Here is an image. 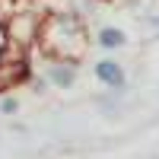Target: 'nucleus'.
Returning <instances> with one entry per match:
<instances>
[{"instance_id": "obj_1", "label": "nucleus", "mask_w": 159, "mask_h": 159, "mask_svg": "<svg viewBox=\"0 0 159 159\" xmlns=\"http://www.w3.org/2000/svg\"><path fill=\"white\" fill-rule=\"evenodd\" d=\"M35 45L42 48L48 57H61V61L80 64V61H83V54H86V48H89L86 25H83V19H80L73 10L42 16Z\"/></svg>"}, {"instance_id": "obj_2", "label": "nucleus", "mask_w": 159, "mask_h": 159, "mask_svg": "<svg viewBox=\"0 0 159 159\" xmlns=\"http://www.w3.org/2000/svg\"><path fill=\"white\" fill-rule=\"evenodd\" d=\"M32 76V61H29V51L7 42L3 54H0V96L10 89H16L22 83H29Z\"/></svg>"}, {"instance_id": "obj_3", "label": "nucleus", "mask_w": 159, "mask_h": 159, "mask_svg": "<svg viewBox=\"0 0 159 159\" xmlns=\"http://www.w3.org/2000/svg\"><path fill=\"white\" fill-rule=\"evenodd\" d=\"M38 22H42L38 13H13V16L3 22L7 42L19 45V48H25V51H32V48H35V38H38Z\"/></svg>"}, {"instance_id": "obj_4", "label": "nucleus", "mask_w": 159, "mask_h": 159, "mask_svg": "<svg viewBox=\"0 0 159 159\" xmlns=\"http://www.w3.org/2000/svg\"><path fill=\"white\" fill-rule=\"evenodd\" d=\"M92 76H96L99 83L111 92V96H121V92L127 89V73H124V67H121L115 57L96 61V64H92Z\"/></svg>"}, {"instance_id": "obj_5", "label": "nucleus", "mask_w": 159, "mask_h": 159, "mask_svg": "<svg viewBox=\"0 0 159 159\" xmlns=\"http://www.w3.org/2000/svg\"><path fill=\"white\" fill-rule=\"evenodd\" d=\"M45 80H48V86H54V89H73L76 80H80V64L61 61V57H48Z\"/></svg>"}, {"instance_id": "obj_6", "label": "nucleus", "mask_w": 159, "mask_h": 159, "mask_svg": "<svg viewBox=\"0 0 159 159\" xmlns=\"http://www.w3.org/2000/svg\"><path fill=\"white\" fill-rule=\"evenodd\" d=\"M96 45L102 51H118L127 45V32L121 29V25H102V29L96 32Z\"/></svg>"}, {"instance_id": "obj_7", "label": "nucleus", "mask_w": 159, "mask_h": 159, "mask_svg": "<svg viewBox=\"0 0 159 159\" xmlns=\"http://www.w3.org/2000/svg\"><path fill=\"white\" fill-rule=\"evenodd\" d=\"M0 111H3V115H16L19 111V99L10 96V92H3V99H0Z\"/></svg>"}, {"instance_id": "obj_8", "label": "nucleus", "mask_w": 159, "mask_h": 159, "mask_svg": "<svg viewBox=\"0 0 159 159\" xmlns=\"http://www.w3.org/2000/svg\"><path fill=\"white\" fill-rule=\"evenodd\" d=\"M45 89H48V80H45V73H42V76L32 80V92H45Z\"/></svg>"}, {"instance_id": "obj_9", "label": "nucleus", "mask_w": 159, "mask_h": 159, "mask_svg": "<svg viewBox=\"0 0 159 159\" xmlns=\"http://www.w3.org/2000/svg\"><path fill=\"white\" fill-rule=\"evenodd\" d=\"M3 48H7V32H3V22H0V54H3Z\"/></svg>"}]
</instances>
